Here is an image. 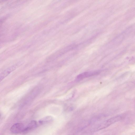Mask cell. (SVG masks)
Segmentation results:
<instances>
[{
  "instance_id": "obj_1",
  "label": "cell",
  "mask_w": 135,
  "mask_h": 135,
  "mask_svg": "<svg viewBox=\"0 0 135 135\" xmlns=\"http://www.w3.org/2000/svg\"><path fill=\"white\" fill-rule=\"evenodd\" d=\"M122 118V117L120 116H115L110 118L100 124L97 129V130H99L105 128L111 124L120 121Z\"/></svg>"
},
{
  "instance_id": "obj_2",
  "label": "cell",
  "mask_w": 135,
  "mask_h": 135,
  "mask_svg": "<svg viewBox=\"0 0 135 135\" xmlns=\"http://www.w3.org/2000/svg\"><path fill=\"white\" fill-rule=\"evenodd\" d=\"M25 127L21 123H17L13 125L11 128L10 130L13 133L18 134L23 132Z\"/></svg>"
},
{
  "instance_id": "obj_3",
  "label": "cell",
  "mask_w": 135,
  "mask_h": 135,
  "mask_svg": "<svg viewBox=\"0 0 135 135\" xmlns=\"http://www.w3.org/2000/svg\"><path fill=\"white\" fill-rule=\"evenodd\" d=\"M100 73L99 71L87 72L83 73L79 75L76 79V81H79L85 78L98 74Z\"/></svg>"
},
{
  "instance_id": "obj_4",
  "label": "cell",
  "mask_w": 135,
  "mask_h": 135,
  "mask_svg": "<svg viewBox=\"0 0 135 135\" xmlns=\"http://www.w3.org/2000/svg\"><path fill=\"white\" fill-rule=\"evenodd\" d=\"M17 65H13L6 69L0 74V80L1 81L4 78L6 77L11 72L14 71L16 68Z\"/></svg>"
},
{
  "instance_id": "obj_5",
  "label": "cell",
  "mask_w": 135,
  "mask_h": 135,
  "mask_svg": "<svg viewBox=\"0 0 135 135\" xmlns=\"http://www.w3.org/2000/svg\"><path fill=\"white\" fill-rule=\"evenodd\" d=\"M37 126V122L34 120L30 122L25 127L23 132L24 133H28L30 131L35 129Z\"/></svg>"
},
{
  "instance_id": "obj_6",
  "label": "cell",
  "mask_w": 135,
  "mask_h": 135,
  "mask_svg": "<svg viewBox=\"0 0 135 135\" xmlns=\"http://www.w3.org/2000/svg\"><path fill=\"white\" fill-rule=\"evenodd\" d=\"M53 118L50 116H47L41 119L39 121L41 124H45L50 123L52 121Z\"/></svg>"
}]
</instances>
